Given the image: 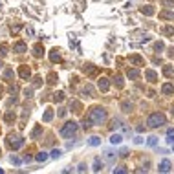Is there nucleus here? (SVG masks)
<instances>
[{"mask_svg":"<svg viewBox=\"0 0 174 174\" xmlns=\"http://www.w3.org/2000/svg\"><path fill=\"white\" fill-rule=\"evenodd\" d=\"M46 158H48L46 152H40V154H37V161H46Z\"/></svg>","mask_w":174,"mask_h":174,"instance_id":"dca6fc26","label":"nucleus"},{"mask_svg":"<svg viewBox=\"0 0 174 174\" xmlns=\"http://www.w3.org/2000/svg\"><path fill=\"white\" fill-rule=\"evenodd\" d=\"M137 75H139V72H137V70H128V77H132V79H136V77H137Z\"/></svg>","mask_w":174,"mask_h":174,"instance_id":"a211bd4d","label":"nucleus"},{"mask_svg":"<svg viewBox=\"0 0 174 174\" xmlns=\"http://www.w3.org/2000/svg\"><path fill=\"white\" fill-rule=\"evenodd\" d=\"M161 18H174V13H161Z\"/></svg>","mask_w":174,"mask_h":174,"instance_id":"b1692460","label":"nucleus"},{"mask_svg":"<svg viewBox=\"0 0 174 174\" xmlns=\"http://www.w3.org/2000/svg\"><path fill=\"white\" fill-rule=\"evenodd\" d=\"M30 68H27V66H22V68H20V77H22V79H30Z\"/></svg>","mask_w":174,"mask_h":174,"instance_id":"1a4fd4ad","label":"nucleus"},{"mask_svg":"<svg viewBox=\"0 0 174 174\" xmlns=\"http://www.w3.org/2000/svg\"><path fill=\"white\" fill-rule=\"evenodd\" d=\"M104 117H106V112H104L103 108L99 106H95L90 110V114H88V123H92V125H101L104 121Z\"/></svg>","mask_w":174,"mask_h":174,"instance_id":"f257e3e1","label":"nucleus"},{"mask_svg":"<svg viewBox=\"0 0 174 174\" xmlns=\"http://www.w3.org/2000/svg\"><path fill=\"white\" fill-rule=\"evenodd\" d=\"M101 167H103L101 158H95V161H94V170H95V172H99V170H101Z\"/></svg>","mask_w":174,"mask_h":174,"instance_id":"f8f14e48","label":"nucleus"},{"mask_svg":"<svg viewBox=\"0 0 174 174\" xmlns=\"http://www.w3.org/2000/svg\"><path fill=\"white\" fill-rule=\"evenodd\" d=\"M104 154H106V159H108V161H112V159H114V154H112V152H110V150H106V152H104Z\"/></svg>","mask_w":174,"mask_h":174,"instance_id":"a878e982","label":"nucleus"},{"mask_svg":"<svg viewBox=\"0 0 174 174\" xmlns=\"http://www.w3.org/2000/svg\"><path fill=\"white\" fill-rule=\"evenodd\" d=\"M163 33H165V35H172V33H174V30H172V27H165Z\"/></svg>","mask_w":174,"mask_h":174,"instance_id":"cd10ccee","label":"nucleus"},{"mask_svg":"<svg viewBox=\"0 0 174 174\" xmlns=\"http://www.w3.org/2000/svg\"><path fill=\"white\" fill-rule=\"evenodd\" d=\"M158 143V137L156 136H152V137H149V145H150V147H154V145Z\"/></svg>","mask_w":174,"mask_h":174,"instance_id":"412c9836","label":"nucleus"},{"mask_svg":"<svg viewBox=\"0 0 174 174\" xmlns=\"http://www.w3.org/2000/svg\"><path fill=\"white\" fill-rule=\"evenodd\" d=\"M51 61H59V53H57V50L51 51Z\"/></svg>","mask_w":174,"mask_h":174,"instance_id":"393cba45","label":"nucleus"},{"mask_svg":"<svg viewBox=\"0 0 174 174\" xmlns=\"http://www.w3.org/2000/svg\"><path fill=\"white\" fill-rule=\"evenodd\" d=\"M13 75H15V73H13V70H6V73H4V79H11Z\"/></svg>","mask_w":174,"mask_h":174,"instance_id":"6ab92c4d","label":"nucleus"},{"mask_svg":"<svg viewBox=\"0 0 174 174\" xmlns=\"http://www.w3.org/2000/svg\"><path fill=\"white\" fill-rule=\"evenodd\" d=\"M59 156H61V150H59V149H55V150L51 152V158H59Z\"/></svg>","mask_w":174,"mask_h":174,"instance_id":"bb28decb","label":"nucleus"},{"mask_svg":"<svg viewBox=\"0 0 174 174\" xmlns=\"http://www.w3.org/2000/svg\"><path fill=\"white\" fill-rule=\"evenodd\" d=\"M6 53H8V46H6V44H0V57H4Z\"/></svg>","mask_w":174,"mask_h":174,"instance_id":"f3484780","label":"nucleus"},{"mask_svg":"<svg viewBox=\"0 0 174 174\" xmlns=\"http://www.w3.org/2000/svg\"><path fill=\"white\" fill-rule=\"evenodd\" d=\"M167 143H169V145L174 143V128H169V130H167Z\"/></svg>","mask_w":174,"mask_h":174,"instance_id":"9d476101","label":"nucleus"},{"mask_svg":"<svg viewBox=\"0 0 174 174\" xmlns=\"http://www.w3.org/2000/svg\"><path fill=\"white\" fill-rule=\"evenodd\" d=\"M0 94H2V88H0Z\"/></svg>","mask_w":174,"mask_h":174,"instance_id":"473e14b6","label":"nucleus"},{"mask_svg":"<svg viewBox=\"0 0 174 174\" xmlns=\"http://www.w3.org/2000/svg\"><path fill=\"white\" fill-rule=\"evenodd\" d=\"M90 145H92V147H95V145H99L101 143V139L97 137V136H94V137H90V141H88Z\"/></svg>","mask_w":174,"mask_h":174,"instance_id":"2eb2a0df","label":"nucleus"},{"mask_svg":"<svg viewBox=\"0 0 174 174\" xmlns=\"http://www.w3.org/2000/svg\"><path fill=\"white\" fill-rule=\"evenodd\" d=\"M11 163H15V165H20V159L15 158V156H11Z\"/></svg>","mask_w":174,"mask_h":174,"instance_id":"c756f323","label":"nucleus"},{"mask_svg":"<svg viewBox=\"0 0 174 174\" xmlns=\"http://www.w3.org/2000/svg\"><path fill=\"white\" fill-rule=\"evenodd\" d=\"M13 51H17V53L26 51V44H24V42H17L15 46H13Z\"/></svg>","mask_w":174,"mask_h":174,"instance_id":"6e6552de","label":"nucleus"},{"mask_svg":"<svg viewBox=\"0 0 174 174\" xmlns=\"http://www.w3.org/2000/svg\"><path fill=\"white\" fill-rule=\"evenodd\" d=\"M0 68H2V62H0Z\"/></svg>","mask_w":174,"mask_h":174,"instance_id":"72a5a7b5","label":"nucleus"},{"mask_svg":"<svg viewBox=\"0 0 174 174\" xmlns=\"http://www.w3.org/2000/svg\"><path fill=\"white\" fill-rule=\"evenodd\" d=\"M161 92H163V94H172V92H174V86H172V85H163Z\"/></svg>","mask_w":174,"mask_h":174,"instance_id":"4468645a","label":"nucleus"},{"mask_svg":"<svg viewBox=\"0 0 174 174\" xmlns=\"http://www.w3.org/2000/svg\"><path fill=\"white\" fill-rule=\"evenodd\" d=\"M145 75H147V79H149V81H152V82H154V81H156V77H158V75H156V72H152V70H149V72H145Z\"/></svg>","mask_w":174,"mask_h":174,"instance_id":"ddd939ff","label":"nucleus"},{"mask_svg":"<svg viewBox=\"0 0 174 174\" xmlns=\"http://www.w3.org/2000/svg\"><path fill=\"white\" fill-rule=\"evenodd\" d=\"M51 119H53V110H46L44 116H42V121L44 123H50Z\"/></svg>","mask_w":174,"mask_h":174,"instance_id":"0eeeda50","label":"nucleus"},{"mask_svg":"<svg viewBox=\"0 0 174 174\" xmlns=\"http://www.w3.org/2000/svg\"><path fill=\"white\" fill-rule=\"evenodd\" d=\"M141 11H143V13H147V15H152V9H150V8H147V9H145V8H143Z\"/></svg>","mask_w":174,"mask_h":174,"instance_id":"2f4dec72","label":"nucleus"},{"mask_svg":"<svg viewBox=\"0 0 174 174\" xmlns=\"http://www.w3.org/2000/svg\"><path fill=\"white\" fill-rule=\"evenodd\" d=\"M147 125H149L150 128L161 127V125H165V116H163V114H152L149 119H147Z\"/></svg>","mask_w":174,"mask_h":174,"instance_id":"7ed1b4c3","label":"nucleus"},{"mask_svg":"<svg viewBox=\"0 0 174 174\" xmlns=\"http://www.w3.org/2000/svg\"><path fill=\"white\" fill-rule=\"evenodd\" d=\"M77 128L79 127H77V123H75V121H68L64 127L61 128V136L62 137H72V136L77 134Z\"/></svg>","mask_w":174,"mask_h":174,"instance_id":"f03ea898","label":"nucleus"},{"mask_svg":"<svg viewBox=\"0 0 174 174\" xmlns=\"http://www.w3.org/2000/svg\"><path fill=\"white\" fill-rule=\"evenodd\" d=\"M163 73L167 75V77H170V75H172V68H170V66H165V70H163Z\"/></svg>","mask_w":174,"mask_h":174,"instance_id":"aec40b11","label":"nucleus"},{"mask_svg":"<svg viewBox=\"0 0 174 174\" xmlns=\"http://www.w3.org/2000/svg\"><path fill=\"white\" fill-rule=\"evenodd\" d=\"M42 48H40V46H35V55H37V57H40V55H42Z\"/></svg>","mask_w":174,"mask_h":174,"instance_id":"4be33fe9","label":"nucleus"},{"mask_svg":"<svg viewBox=\"0 0 174 174\" xmlns=\"http://www.w3.org/2000/svg\"><path fill=\"white\" fill-rule=\"evenodd\" d=\"M53 99H55V101H59V103H61L62 99H64V94H62V92H59L57 95H55V97H53Z\"/></svg>","mask_w":174,"mask_h":174,"instance_id":"5701e85b","label":"nucleus"},{"mask_svg":"<svg viewBox=\"0 0 174 174\" xmlns=\"http://www.w3.org/2000/svg\"><path fill=\"white\" fill-rule=\"evenodd\" d=\"M11 119H15V116H13L11 112H9V114H6V121H8V123H9Z\"/></svg>","mask_w":174,"mask_h":174,"instance_id":"c85d7f7f","label":"nucleus"},{"mask_svg":"<svg viewBox=\"0 0 174 174\" xmlns=\"http://www.w3.org/2000/svg\"><path fill=\"white\" fill-rule=\"evenodd\" d=\"M39 132H40V127H37V128H35V130H33V134H31V137H37V136H39Z\"/></svg>","mask_w":174,"mask_h":174,"instance_id":"7c9ffc66","label":"nucleus"},{"mask_svg":"<svg viewBox=\"0 0 174 174\" xmlns=\"http://www.w3.org/2000/svg\"><path fill=\"white\" fill-rule=\"evenodd\" d=\"M8 143H9V147H11V149H20V147L24 145V139H22V137H18V136H9Z\"/></svg>","mask_w":174,"mask_h":174,"instance_id":"20e7f679","label":"nucleus"},{"mask_svg":"<svg viewBox=\"0 0 174 174\" xmlns=\"http://www.w3.org/2000/svg\"><path fill=\"white\" fill-rule=\"evenodd\" d=\"M169 170H170V161L169 159H163L159 163V172H169Z\"/></svg>","mask_w":174,"mask_h":174,"instance_id":"39448f33","label":"nucleus"},{"mask_svg":"<svg viewBox=\"0 0 174 174\" xmlns=\"http://www.w3.org/2000/svg\"><path fill=\"white\" fill-rule=\"evenodd\" d=\"M172 112H174V110H172Z\"/></svg>","mask_w":174,"mask_h":174,"instance_id":"f704fd0d","label":"nucleus"},{"mask_svg":"<svg viewBox=\"0 0 174 174\" xmlns=\"http://www.w3.org/2000/svg\"><path fill=\"white\" fill-rule=\"evenodd\" d=\"M97 85H99V90H103V92H106L108 86H110V85H108V79H104V77H101Z\"/></svg>","mask_w":174,"mask_h":174,"instance_id":"423d86ee","label":"nucleus"},{"mask_svg":"<svg viewBox=\"0 0 174 174\" xmlns=\"http://www.w3.org/2000/svg\"><path fill=\"white\" fill-rule=\"evenodd\" d=\"M110 141H112V145H119V143L123 141V137H121L119 134H114L112 137H110Z\"/></svg>","mask_w":174,"mask_h":174,"instance_id":"9b49d317","label":"nucleus"}]
</instances>
